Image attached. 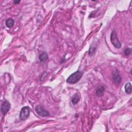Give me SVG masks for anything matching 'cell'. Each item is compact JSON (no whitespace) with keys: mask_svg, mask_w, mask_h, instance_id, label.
Listing matches in <instances>:
<instances>
[{"mask_svg":"<svg viewBox=\"0 0 132 132\" xmlns=\"http://www.w3.org/2000/svg\"><path fill=\"white\" fill-rule=\"evenodd\" d=\"M110 40L111 43H112L113 44V46H114L116 48H121L122 44H121V43L120 42L117 36V34L115 31H113L112 33H111Z\"/></svg>","mask_w":132,"mask_h":132,"instance_id":"obj_2","label":"cell"},{"mask_svg":"<svg viewBox=\"0 0 132 132\" xmlns=\"http://www.w3.org/2000/svg\"><path fill=\"white\" fill-rule=\"evenodd\" d=\"M80 97L78 93H75L72 97V102L74 105H75L80 101Z\"/></svg>","mask_w":132,"mask_h":132,"instance_id":"obj_8","label":"cell"},{"mask_svg":"<svg viewBox=\"0 0 132 132\" xmlns=\"http://www.w3.org/2000/svg\"><path fill=\"white\" fill-rule=\"evenodd\" d=\"M14 3L16 4H17L18 3H19L20 2V1H14Z\"/></svg>","mask_w":132,"mask_h":132,"instance_id":"obj_13","label":"cell"},{"mask_svg":"<svg viewBox=\"0 0 132 132\" xmlns=\"http://www.w3.org/2000/svg\"><path fill=\"white\" fill-rule=\"evenodd\" d=\"M47 58H48V57H47V55L46 53H43V54H41L40 56H39V59L41 62H46Z\"/></svg>","mask_w":132,"mask_h":132,"instance_id":"obj_9","label":"cell"},{"mask_svg":"<svg viewBox=\"0 0 132 132\" xmlns=\"http://www.w3.org/2000/svg\"><path fill=\"white\" fill-rule=\"evenodd\" d=\"M113 81H114V82L116 84H118V85L120 84L121 82V78L119 74V73H118L117 71H116V72L113 73Z\"/></svg>","mask_w":132,"mask_h":132,"instance_id":"obj_6","label":"cell"},{"mask_svg":"<svg viewBox=\"0 0 132 132\" xmlns=\"http://www.w3.org/2000/svg\"><path fill=\"white\" fill-rule=\"evenodd\" d=\"M82 75L83 73L80 71H78L69 76L66 81H67V83L69 84H75L81 80Z\"/></svg>","mask_w":132,"mask_h":132,"instance_id":"obj_1","label":"cell"},{"mask_svg":"<svg viewBox=\"0 0 132 132\" xmlns=\"http://www.w3.org/2000/svg\"><path fill=\"white\" fill-rule=\"evenodd\" d=\"M125 91L127 94H131L132 93V85L131 83L128 82L127 83L124 87Z\"/></svg>","mask_w":132,"mask_h":132,"instance_id":"obj_7","label":"cell"},{"mask_svg":"<svg viewBox=\"0 0 132 132\" xmlns=\"http://www.w3.org/2000/svg\"><path fill=\"white\" fill-rule=\"evenodd\" d=\"M15 24L14 20L12 19H7L6 21V25L7 27L11 28Z\"/></svg>","mask_w":132,"mask_h":132,"instance_id":"obj_10","label":"cell"},{"mask_svg":"<svg viewBox=\"0 0 132 132\" xmlns=\"http://www.w3.org/2000/svg\"><path fill=\"white\" fill-rule=\"evenodd\" d=\"M35 111L37 113L42 117H47L50 115L49 112L44 109V107L41 105H37L35 107Z\"/></svg>","mask_w":132,"mask_h":132,"instance_id":"obj_4","label":"cell"},{"mask_svg":"<svg viewBox=\"0 0 132 132\" xmlns=\"http://www.w3.org/2000/svg\"><path fill=\"white\" fill-rule=\"evenodd\" d=\"M132 53V49L131 48H127L125 50L124 54L126 56H128V55H131Z\"/></svg>","mask_w":132,"mask_h":132,"instance_id":"obj_12","label":"cell"},{"mask_svg":"<svg viewBox=\"0 0 132 132\" xmlns=\"http://www.w3.org/2000/svg\"><path fill=\"white\" fill-rule=\"evenodd\" d=\"M104 90L105 89L103 86L100 87L98 88V89L97 90L96 94L97 96H102L104 93Z\"/></svg>","mask_w":132,"mask_h":132,"instance_id":"obj_11","label":"cell"},{"mask_svg":"<svg viewBox=\"0 0 132 132\" xmlns=\"http://www.w3.org/2000/svg\"><path fill=\"white\" fill-rule=\"evenodd\" d=\"M30 115V109L28 106L23 107L20 113V119L21 120H25Z\"/></svg>","mask_w":132,"mask_h":132,"instance_id":"obj_3","label":"cell"},{"mask_svg":"<svg viewBox=\"0 0 132 132\" xmlns=\"http://www.w3.org/2000/svg\"><path fill=\"white\" fill-rule=\"evenodd\" d=\"M10 107H11V105H10V103L8 101H4L1 105V110L2 113H3L4 115L6 114L9 111Z\"/></svg>","mask_w":132,"mask_h":132,"instance_id":"obj_5","label":"cell"}]
</instances>
